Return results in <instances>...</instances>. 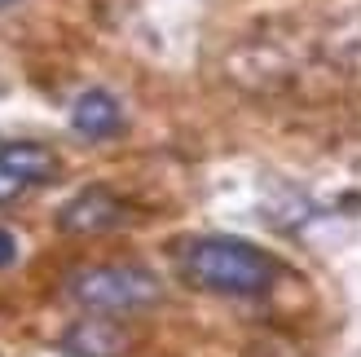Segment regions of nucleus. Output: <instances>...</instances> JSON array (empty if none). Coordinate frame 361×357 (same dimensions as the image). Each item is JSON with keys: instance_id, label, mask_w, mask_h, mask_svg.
<instances>
[{"instance_id": "obj_3", "label": "nucleus", "mask_w": 361, "mask_h": 357, "mask_svg": "<svg viewBox=\"0 0 361 357\" xmlns=\"http://www.w3.org/2000/svg\"><path fill=\"white\" fill-rule=\"evenodd\" d=\"M58 155L49 146H35V141H13V146H0V203L23 199L27 190L44 186L58 176Z\"/></svg>"}, {"instance_id": "obj_4", "label": "nucleus", "mask_w": 361, "mask_h": 357, "mask_svg": "<svg viewBox=\"0 0 361 357\" xmlns=\"http://www.w3.org/2000/svg\"><path fill=\"white\" fill-rule=\"evenodd\" d=\"M123 217H128V207H123L111 190L93 186V190H80L75 199L62 203V212H58V229H62V234H80V238H88V234H106V229H115Z\"/></svg>"}, {"instance_id": "obj_7", "label": "nucleus", "mask_w": 361, "mask_h": 357, "mask_svg": "<svg viewBox=\"0 0 361 357\" xmlns=\"http://www.w3.org/2000/svg\"><path fill=\"white\" fill-rule=\"evenodd\" d=\"M18 260V234L13 229H0V270H9Z\"/></svg>"}, {"instance_id": "obj_1", "label": "nucleus", "mask_w": 361, "mask_h": 357, "mask_svg": "<svg viewBox=\"0 0 361 357\" xmlns=\"http://www.w3.org/2000/svg\"><path fill=\"white\" fill-rule=\"evenodd\" d=\"M180 274L216 296H260L274 287L278 265L243 238H194L180 252Z\"/></svg>"}, {"instance_id": "obj_6", "label": "nucleus", "mask_w": 361, "mask_h": 357, "mask_svg": "<svg viewBox=\"0 0 361 357\" xmlns=\"http://www.w3.org/2000/svg\"><path fill=\"white\" fill-rule=\"evenodd\" d=\"M71 128L88 141H102V137H115L123 128V106L115 93H106V88H88V93L75 97L71 106Z\"/></svg>"}, {"instance_id": "obj_5", "label": "nucleus", "mask_w": 361, "mask_h": 357, "mask_svg": "<svg viewBox=\"0 0 361 357\" xmlns=\"http://www.w3.org/2000/svg\"><path fill=\"white\" fill-rule=\"evenodd\" d=\"M62 349L71 357H128L133 340L111 317H80V322L62 335Z\"/></svg>"}, {"instance_id": "obj_8", "label": "nucleus", "mask_w": 361, "mask_h": 357, "mask_svg": "<svg viewBox=\"0 0 361 357\" xmlns=\"http://www.w3.org/2000/svg\"><path fill=\"white\" fill-rule=\"evenodd\" d=\"M9 5H13V0H0V9H9Z\"/></svg>"}, {"instance_id": "obj_2", "label": "nucleus", "mask_w": 361, "mask_h": 357, "mask_svg": "<svg viewBox=\"0 0 361 357\" xmlns=\"http://www.w3.org/2000/svg\"><path fill=\"white\" fill-rule=\"evenodd\" d=\"M66 296L93 313H133L164 296V282L141 265H88L66 278Z\"/></svg>"}]
</instances>
